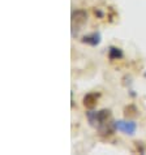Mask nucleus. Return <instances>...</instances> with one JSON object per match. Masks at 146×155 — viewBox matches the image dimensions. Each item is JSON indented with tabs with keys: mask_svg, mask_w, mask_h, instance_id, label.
I'll return each mask as SVG.
<instances>
[{
	"mask_svg": "<svg viewBox=\"0 0 146 155\" xmlns=\"http://www.w3.org/2000/svg\"><path fill=\"white\" fill-rule=\"evenodd\" d=\"M98 98H99V94L97 93H90V94H86L84 97V106L86 108H94L97 106V102H98Z\"/></svg>",
	"mask_w": 146,
	"mask_h": 155,
	"instance_id": "39448f33",
	"label": "nucleus"
},
{
	"mask_svg": "<svg viewBox=\"0 0 146 155\" xmlns=\"http://www.w3.org/2000/svg\"><path fill=\"white\" fill-rule=\"evenodd\" d=\"M88 21V13L85 11H75L72 13V22L76 24L77 26H81V25H84L85 22Z\"/></svg>",
	"mask_w": 146,
	"mask_h": 155,
	"instance_id": "7ed1b4c3",
	"label": "nucleus"
},
{
	"mask_svg": "<svg viewBox=\"0 0 146 155\" xmlns=\"http://www.w3.org/2000/svg\"><path fill=\"white\" fill-rule=\"evenodd\" d=\"M88 119H89V123L90 125L95 127V128H99L103 124L108 123L110 119H111V111L110 110H101L98 112H88L86 114Z\"/></svg>",
	"mask_w": 146,
	"mask_h": 155,
	"instance_id": "f257e3e1",
	"label": "nucleus"
},
{
	"mask_svg": "<svg viewBox=\"0 0 146 155\" xmlns=\"http://www.w3.org/2000/svg\"><path fill=\"white\" fill-rule=\"evenodd\" d=\"M145 77H146V72H145Z\"/></svg>",
	"mask_w": 146,
	"mask_h": 155,
	"instance_id": "0eeeda50",
	"label": "nucleus"
},
{
	"mask_svg": "<svg viewBox=\"0 0 146 155\" xmlns=\"http://www.w3.org/2000/svg\"><path fill=\"white\" fill-rule=\"evenodd\" d=\"M108 58L110 60H118L123 58V51L119 48V47H114L111 46L108 50Z\"/></svg>",
	"mask_w": 146,
	"mask_h": 155,
	"instance_id": "423d86ee",
	"label": "nucleus"
},
{
	"mask_svg": "<svg viewBox=\"0 0 146 155\" xmlns=\"http://www.w3.org/2000/svg\"><path fill=\"white\" fill-rule=\"evenodd\" d=\"M101 34L99 33H91V34H89V35H85L82 39V43H86V45L89 46H93V47H95L98 46L101 43Z\"/></svg>",
	"mask_w": 146,
	"mask_h": 155,
	"instance_id": "20e7f679",
	"label": "nucleus"
},
{
	"mask_svg": "<svg viewBox=\"0 0 146 155\" xmlns=\"http://www.w3.org/2000/svg\"><path fill=\"white\" fill-rule=\"evenodd\" d=\"M114 125L116 130L124 133V134H128V136L134 134L137 130V124L134 121H131V120H118V121L114 123Z\"/></svg>",
	"mask_w": 146,
	"mask_h": 155,
	"instance_id": "f03ea898",
	"label": "nucleus"
}]
</instances>
